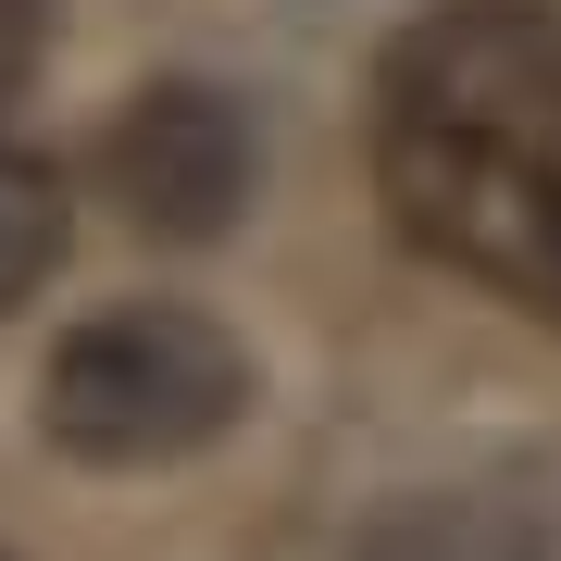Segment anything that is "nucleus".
<instances>
[{
	"label": "nucleus",
	"instance_id": "2",
	"mask_svg": "<svg viewBox=\"0 0 561 561\" xmlns=\"http://www.w3.org/2000/svg\"><path fill=\"white\" fill-rule=\"evenodd\" d=\"M250 412V350L201 300H101L38 362V437L88 474H175Z\"/></svg>",
	"mask_w": 561,
	"mask_h": 561
},
{
	"label": "nucleus",
	"instance_id": "5",
	"mask_svg": "<svg viewBox=\"0 0 561 561\" xmlns=\"http://www.w3.org/2000/svg\"><path fill=\"white\" fill-rule=\"evenodd\" d=\"M62 238H76V201H62V175H50L38 150H13V138H0V312L50 287Z\"/></svg>",
	"mask_w": 561,
	"mask_h": 561
},
{
	"label": "nucleus",
	"instance_id": "4",
	"mask_svg": "<svg viewBox=\"0 0 561 561\" xmlns=\"http://www.w3.org/2000/svg\"><path fill=\"white\" fill-rule=\"evenodd\" d=\"M350 561H561V512H537L524 486H424Z\"/></svg>",
	"mask_w": 561,
	"mask_h": 561
},
{
	"label": "nucleus",
	"instance_id": "3",
	"mask_svg": "<svg viewBox=\"0 0 561 561\" xmlns=\"http://www.w3.org/2000/svg\"><path fill=\"white\" fill-rule=\"evenodd\" d=\"M250 187H262V138H250L238 88H213V76H150V88L113 101V125H101V201L138 225V238L213 250V238H238Z\"/></svg>",
	"mask_w": 561,
	"mask_h": 561
},
{
	"label": "nucleus",
	"instance_id": "1",
	"mask_svg": "<svg viewBox=\"0 0 561 561\" xmlns=\"http://www.w3.org/2000/svg\"><path fill=\"white\" fill-rule=\"evenodd\" d=\"M375 201L412 262L561 324V0H437L387 38Z\"/></svg>",
	"mask_w": 561,
	"mask_h": 561
},
{
	"label": "nucleus",
	"instance_id": "6",
	"mask_svg": "<svg viewBox=\"0 0 561 561\" xmlns=\"http://www.w3.org/2000/svg\"><path fill=\"white\" fill-rule=\"evenodd\" d=\"M38 38H50V0H0V113H13L25 76H38Z\"/></svg>",
	"mask_w": 561,
	"mask_h": 561
}]
</instances>
